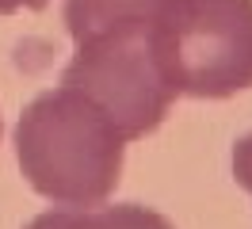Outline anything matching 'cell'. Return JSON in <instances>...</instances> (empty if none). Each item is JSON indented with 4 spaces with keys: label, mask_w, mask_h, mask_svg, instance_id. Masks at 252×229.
Instances as JSON below:
<instances>
[{
    "label": "cell",
    "mask_w": 252,
    "mask_h": 229,
    "mask_svg": "<svg viewBox=\"0 0 252 229\" xmlns=\"http://www.w3.org/2000/svg\"><path fill=\"white\" fill-rule=\"evenodd\" d=\"M126 137L69 84L34 96L16 126V161L54 206H103L123 180Z\"/></svg>",
    "instance_id": "7a4b0ae2"
},
{
    "label": "cell",
    "mask_w": 252,
    "mask_h": 229,
    "mask_svg": "<svg viewBox=\"0 0 252 229\" xmlns=\"http://www.w3.org/2000/svg\"><path fill=\"white\" fill-rule=\"evenodd\" d=\"M0 134H4V119H0Z\"/></svg>",
    "instance_id": "52a82bcc"
},
{
    "label": "cell",
    "mask_w": 252,
    "mask_h": 229,
    "mask_svg": "<svg viewBox=\"0 0 252 229\" xmlns=\"http://www.w3.org/2000/svg\"><path fill=\"white\" fill-rule=\"evenodd\" d=\"M50 0H0V15H16V12H42Z\"/></svg>",
    "instance_id": "8992f818"
},
{
    "label": "cell",
    "mask_w": 252,
    "mask_h": 229,
    "mask_svg": "<svg viewBox=\"0 0 252 229\" xmlns=\"http://www.w3.org/2000/svg\"><path fill=\"white\" fill-rule=\"evenodd\" d=\"M233 180L252 195V134H245L233 145Z\"/></svg>",
    "instance_id": "5b68a950"
},
{
    "label": "cell",
    "mask_w": 252,
    "mask_h": 229,
    "mask_svg": "<svg viewBox=\"0 0 252 229\" xmlns=\"http://www.w3.org/2000/svg\"><path fill=\"white\" fill-rule=\"evenodd\" d=\"M23 229H176L164 214L142 202H115V206H58L31 218Z\"/></svg>",
    "instance_id": "277c9868"
},
{
    "label": "cell",
    "mask_w": 252,
    "mask_h": 229,
    "mask_svg": "<svg viewBox=\"0 0 252 229\" xmlns=\"http://www.w3.org/2000/svg\"><path fill=\"white\" fill-rule=\"evenodd\" d=\"M164 4L168 0H65V27L77 54L62 84L88 96L126 145L153 134L176 103L153 50Z\"/></svg>",
    "instance_id": "6da1fadb"
},
{
    "label": "cell",
    "mask_w": 252,
    "mask_h": 229,
    "mask_svg": "<svg viewBox=\"0 0 252 229\" xmlns=\"http://www.w3.org/2000/svg\"><path fill=\"white\" fill-rule=\"evenodd\" d=\"M153 50L176 96L225 99L252 88V0H168Z\"/></svg>",
    "instance_id": "3957f363"
}]
</instances>
